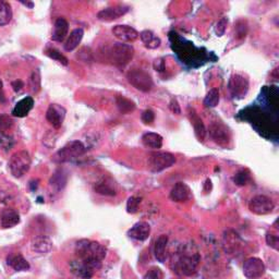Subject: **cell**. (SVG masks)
<instances>
[{
    "label": "cell",
    "instance_id": "d4e9b609",
    "mask_svg": "<svg viewBox=\"0 0 279 279\" xmlns=\"http://www.w3.org/2000/svg\"><path fill=\"white\" fill-rule=\"evenodd\" d=\"M84 36V31L83 29L79 28L73 30L72 32L70 33V35L68 36V39L65 43V49L67 51H72L75 50L77 47L80 45V43L82 41V39Z\"/></svg>",
    "mask_w": 279,
    "mask_h": 279
},
{
    "label": "cell",
    "instance_id": "44dd1931",
    "mask_svg": "<svg viewBox=\"0 0 279 279\" xmlns=\"http://www.w3.org/2000/svg\"><path fill=\"white\" fill-rule=\"evenodd\" d=\"M33 107H34V99L32 97H24L15 105L12 110V115L14 117L18 118L26 117L31 110L33 109Z\"/></svg>",
    "mask_w": 279,
    "mask_h": 279
},
{
    "label": "cell",
    "instance_id": "e0dca14e",
    "mask_svg": "<svg viewBox=\"0 0 279 279\" xmlns=\"http://www.w3.org/2000/svg\"><path fill=\"white\" fill-rule=\"evenodd\" d=\"M151 235V226L149 223L146 222H139L133 227H131L128 231V236L131 239L136 240V241H145L149 239Z\"/></svg>",
    "mask_w": 279,
    "mask_h": 279
},
{
    "label": "cell",
    "instance_id": "d6a6232c",
    "mask_svg": "<svg viewBox=\"0 0 279 279\" xmlns=\"http://www.w3.org/2000/svg\"><path fill=\"white\" fill-rule=\"evenodd\" d=\"M233 180L235 182V184L239 187H244L247 184V182H250L251 180V176H250V171L243 169L240 170L239 172H237L236 175L234 176Z\"/></svg>",
    "mask_w": 279,
    "mask_h": 279
},
{
    "label": "cell",
    "instance_id": "f1b7e54d",
    "mask_svg": "<svg viewBox=\"0 0 279 279\" xmlns=\"http://www.w3.org/2000/svg\"><path fill=\"white\" fill-rule=\"evenodd\" d=\"M67 179H68L67 173L65 172V170L58 169L50 178L49 183H50V186L55 189V190L60 191L66 187Z\"/></svg>",
    "mask_w": 279,
    "mask_h": 279
},
{
    "label": "cell",
    "instance_id": "836d02e7",
    "mask_svg": "<svg viewBox=\"0 0 279 279\" xmlns=\"http://www.w3.org/2000/svg\"><path fill=\"white\" fill-rule=\"evenodd\" d=\"M14 145V140L12 136L6 134L4 132H0V151L9 152Z\"/></svg>",
    "mask_w": 279,
    "mask_h": 279
},
{
    "label": "cell",
    "instance_id": "5bb4252c",
    "mask_svg": "<svg viewBox=\"0 0 279 279\" xmlns=\"http://www.w3.org/2000/svg\"><path fill=\"white\" fill-rule=\"evenodd\" d=\"M128 11L129 7L119 4V6L109 7L101 10V11L97 13V19L99 21H104V22H110V21L117 20L120 17H122V15H124Z\"/></svg>",
    "mask_w": 279,
    "mask_h": 279
},
{
    "label": "cell",
    "instance_id": "f6af8a7d",
    "mask_svg": "<svg viewBox=\"0 0 279 279\" xmlns=\"http://www.w3.org/2000/svg\"><path fill=\"white\" fill-rule=\"evenodd\" d=\"M23 86H24V83L22 81L17 80V81L12 82V87L14 89V92H20Z\"/></svg>",
    "mask_w": 279,
    "mask_h": 279
},
{
    "label": "cell",
    "instance_id": "74e56055",
    "mask_svg": "<svg viewBox=\"0 0 279 279\" xmlns=\"http://www.w3.org/2000/svg\"><path fill=\"white\" fill-rule=\"evenodd\" d=\"M143 279H164V273H162L159 267H151L145 273Z\"/></svg>",
    "mask_w": 279,
    "mask_h": 279
},
{
    "label": "cell",
    "instance_id": "83f0119b",
    "mask_svg": "<svg viewBox=\"0 0 279 279\" xmlns=\"http://www.w3.org/2000/svg\"><path fill=\"white\" fill-rule=\"evenodd\" d=\"M190 117H191V121L193 123V128H194V132H196V135L199 141H204L205 136H206V128L203 123L202 119L199 117V116L196 113H190Z\"/></svg>",
    "mask_w": 279,
    "mask_h": 279
},
{
    "label": "cell",
    "instance_id": "7c38bea8",
    "mask_svg": "<svg viewBox=\"0 0 279 279\" xmlns=\"http://www.w3.org/2000/svg\"><path fill=\"white\" fill-rule=\"evenodd\" d=\"M70 271L73 275L81 279H91L95 273V268L80 259L70 262Z\"/></svg>",
    "mask_w": 279,
    "mask_h": 279
},
{
    "label": "cell",
    "instance_id": "b9f144b4",
    "mask_svg": "<svg viewBox=\"0 0 279 279\" xmlns=\"http://www.w3.org/2000/svg\"><path fill=\"white\" fill-rule=\"evenodd\" d=\"M142 121L145 124H152L153 122H154V120H155V114L153 110L151 109H146L143 112V114H142Z\"/></svg>",
    "mask_w": 279,
    "mask_h": 279
},
{
    "label": "cell",
    "instance_id": "277c9868",
    "mask_svg": "<svg viewBox=\"0 0 279 279\" xmlns=\"http://www.w3.org/2000/svg\"><path fill=\"white\" fill-rule=\"evenodd\" d=\"M85 152L86 147L81 141H71L56 153L54 156V161L59 162V164L73 161L85 154Z\"/></svg>",
    "mask_w": 279,
    "mask_h": 279
},
{
    "label": "cell",
    "instance_id": "9c48e42d",
    "mask_svg": "<svg viewBox=\"0 0 279 279\" xmlns=\"http://www.w3.org/2000/svg\"><path fill=\"white\" fill-rule=\"evenodd\" d=\"M266 272V266L259 257H250L243 264V274L247 279H260Z\"/></svg>",
    "mask_w": 279,
    "mask_h": 279
},
{
    "label": "cell",
    "instance_id": "4dcf8cb0",
    "mask_svg": "<svg viewBox=\"0 0 279 279\" xmlns=\"http://www.w3.org/2000/svg\"><path fill=\"white\" fill-rule=\"evenodd\" d=\"M116 103H117V106L119 112L123 115H127L132 113L135 109V105L133 102H131L130 99L125 98L123 96H117L116 98Z\"/></svg>",
    "mask_w": 279,
    "mask_h": 279
},
{
    "label": "cell",
    "instance_id": "f546056e",
    "mask_svg": "<svg viewBox=\"0 0 279 279\" xmlns=\"http://www.w3.org/2000/svg\"><path fill=\"white\" fill-rule=\"evenodd\" d=\"M12 19L11 6L6 1H0V26L7 25Z\"/></svg>",
    "mask_w": 279,
    "mask_h": 279
},
{
    "label": "cell",
    "instance_id": "4316f807",
    "mask_svg": "<svg viewBox=\"0 0 279 279\" xmlns=\"http://www.w3.org/2000/svg\"><path fill=\"white\" fill-rule=\"evenodd\" d=\"M140 38L142 41H143L144 46L149 49L159 48L161 44L160 39L157 38V36L152 32V31H149V30L142 31V32L140 33Z\"/></svg>",
    "mask_w": 279,
    "mask_h": 279
},
{
    "label": "cell",
    "instance_id": "1f68e13d",
    "mask_svg": "<svg viewBox=\"0 0 279 279\" xmlns=\"http://www.w3.org/2000/svg\"><path fill=\"white\" fill-rule=\"evenodd\" d=\"M219 91L217 88H212L210 91L206 94V96H205L203 104L205 107L207 108H214L218 105L219 103Z\"/></svg>",
    "mask_w": 279,
    "mask_h": 279
},
{
    "label": "cell",
    "instance_id": "5b68a950",
    "mask_svg": "<svg viewBox=\"0 0 279 279\" xmlns=\"http://www.w3.org/2000/svg\"><path fill=\"white\" fill-rule=\"evenodd\" d=\"M31 164H32V159H31L29 152L19 151L14 153L10 159L9 169L13 177L21 178L30 170Z\"/></svg>",
    "mask_w": 279,
    "mask_h": 279
},
{
    "label": "cell",
    "instance_id": "6da1fadb",
    "mask_svg": "<svg viewBox=\"0 0 279 279\" xmlns=\"http://www.w3.org/2000/svg\"><path fill=\"white\" fill-rule=\"evenodd\" d=\"M77 259H80L93 266L97 271L101 268L103 260L106 257L107 250L99 242L82 239L76 244Z\"/></svg>",
    "mask_w": 279,
    "mask_h": 279
},
{
    "label": "cell",
    "instance_id": "7a4b0ae2",
    "mask_svg": "<svg viewBox=\"0 0 279 279\" xmlns=\"http://www.w3.org/2000/svg\"><path fill=\"white\" fill-rule=\"evenodd\" d=\"M178 253L179 257L176 262L177 270L180 271L184 276L194 275L199 264V260H201L196 244H184Z\"/></svg>",
    "mask_w": 279,
    "mask_h": 279
},
{
    "label": "cell",
    "instance_id": "ffe728a7",
    "mask_svg": "<svg viewBox=\"0 0 279 279\" xmlns=\"http://www.w3.org/2000/svg\"><path fill=\"white\" fill-rule=\"evenodd\" d=\"M68 33H69V24H68L67 20L64 18H58L55 22L51 40L58 41V43H61V41L66 40Z\"/></svg>",
    "mask_w": 279,
    "mask_h": 279
},
{
    "label": "cell",
    "instance_id": "7402d4cb",
    "mask_svg": "<svg viewBox=\"0 0 279 279\" xmlns=\"http://www.w3.org/2000/svg\"><path fill=\"white\" fill-rule=\"evenodd\" d=\"M7 264L17 272L29 271L31 266L24 256L20 253H12L7 256Z\"/></svg>",
    "mask_w": 279,
    "mask_h": 279
},
{
    "label": "cell",
    "instance_id": "3957f363",
    "mask_svg": "<svg viewBox=\"0 0 279 279\" xmlns=\"http://www.w3.org/2000/svg\"><path fill=\"white\" fill-rule=\"evenodd\" d=\"M133 47L124 43H115L106 49V56L113 65L122 68L133 58Z\"/></svg>",
    "mask_w": 279,
    "mask_h": 279
},
{
    "label": "cell",
    "instance_id": "603a6c76",
    "mask_svg": "<svg viewBox=\"0 0 279 279\" xmlns=\"http://www.w3.org/2000/svg\"><path fill=\"white\" fill-rule=\"evenodd\" d=\"M167 245H168V237L166 235L159 236L155 241L154 255L156 257V260L160 263H165L167 260Z\"/></svg>",
    "mask_w": 279,
    "mask_h": 279
},
{
    "label": "cell",
    "instance_id": "52a82bcc",
    "mask_svg": "<svg viewBox=\"0 0 279 279\" xmlns=\"http://www.w3.org/2000/svg\"><path fill=\"white\" fill-rule=\"evenodd\" d=\"M127 78L131 85H133L136 89H139L141 92L144 93L150 92L152 91L153 86H154L152 77L144 70H140V69L131 70L128 72Z\"/></svg>",
    "mask_w": 279,
    "mask_h": 279
},
{
    "label": "cell",
    "instance_id": "d590c367",
    "mask_svg": "<svg viewBox=\"0 0 279 279\" xmlns=\"http://www.w3.org/2000/svg\"><path fill=\"white\" fill-rule=\"evenodd\" d=\"M46 55L48 56L49 58H51V59H54L56 61L59 62V64L61 65H64V66H68V59L67 58L61 54L60 51H58L57 49H54V48H50V49H47L46 50Z\"/></svg>",
    "mask_w": 279,
    "mask_h": 279
},
{
    "label": "cell",
    "instance_id": "d6986e66",
    "mask_svg": "<svg viewBox=\"0 0 279 279\" xmlns=\"http://www.w3.org/2000/svg\"><path fill=\"white\" fill-rule=\"evenodd\" d=\"M20 223V215L13 208H4L0 214V224L2 228H12Z\"/></svg>",
    "mask_w": 279,
    "mask_h": 279
},
{
    "label": "cell",
    "instance_id": "ee69618b",
    "mask_svg": "<svg viewBox=\"0 0 279 279\" xmlns=\"http://www.w3.org/2000/svg\"><path fill=\"white\" fill-rule=\"evenodd\" d=\"M154 68H155V69H156L157 71H159V72L164 71V70H165V62L162 61L161 59L156 60V61L154 62Z\"/></svg>",
    "mask_w": 279,
    "mask_h": 279
},
{
    "label": "cell",
    "instance_id": "8fae6325",
    "mask_svg": "<svg viewBox=\"0 0 279 279\" xmlns=\"http://www.w3.org/2000/svg\"><path fill=\"white\" fill-rule=\"evenodd\" d=\"M66 109L58 104H51L47 109L46 119L55 129H60L66 118Z\"/></svg>",
    "mask_w": 279,
    "mask_h": 279
},
{
    "label": "cell",
    "instance_id": "ac0fdd59",
    "mask_svg": "<svg viewBox=\"0 0 279 279\" xmlns=\"http://www.w3.org/2000/svg\"><path fill=\"white\" fill-rule=\"evenodd\" d=\"M191 197V191L186 183L177 182L170 192V199L177 203H182L188 201Z\"/></svg>",
    "mask_w": 279,
    "mask_h": 279
},
{
    "label": "cell",
    "instance_id": "cb8c5ba5",
    "mask_svg": "<svg viewBox=\"0 0 279 279\" xmlns=\"http://www.w3.org/2000/svg\"><path fill=\"white\" fill-rule=\"evenodd\" d=\"M142 143L147 149L159 150L162 146V136L155 132H146L142 135Z\"/></svg>",
    "mask_w": 279,
    "mask_h": 279
},
{
    "label": "cell",
    "instance_id": "bcb514c9",
    "mask_svg": "<svg viewBox=\"0 0 279 279\" xmlns=\"http://www.w3.org/2000/svg\"><path fill=\"white\" fill-rule=\"evenodd\" d=\"M0 97H3V92H2V82L0 80Z\"/></svg>",
    "mask_w": 279,
    "mask_h": 279
},
{
    "label": "cell",
    "instance_id": "484cf974",
    "mask_svg": "<svg viewBox=\"0 0 279 279\" xmlns=\"http://www.w3.org/2000/svg\"><path fill=\"white\" fill-rule=\"evenodd\" d=\"M95 191L98 194H102V196H106V197H114L117 194V190H116L115 184L113 181L108 180V179L104 178L102 179L101 181H98L95 184Z\"/></svg>",
    "mask_w": 279,
    "mask_h": 279
},
{
    "label": "cell",
    "instance_id": "60d3db41",
    "mask_svg": "<svg viewBox=\"0 0 279 279\" xmlns=\"http://www.w3.org/2000/svg\"><path fill=\"white\" fill-rule=\"evenodd\" d=\"M265 239H266V243L268 244V246H271L272 249L276 250V251L279 250V238L277 235L267 234Z\"/></svg>",
    "mask_w": 279,
    "mask_h": 279
},
{
    "label": "cell",
    "instance_id": "ba28073f",
    "mask_svg": "<svg viewBox=\"0 0 279 279\" xmlns=\"http://www.w3.org/2000/svg\"><path fill=\"white\" fill-rule=\"evenodd\" d=\"M274 208H275V203L266 196H255L251 199L249 203V209L255 215L271 214Z\"/></svg>",
    "mask_w": 279,
    "mask_h": 279
},
{
    "label": "cell",
    "instance_id": "2e32d148",
    "mask_svg": "<svg viewBox=\"0 0 279 279\" xmlns=\"http://www.w3.org/2000/svg\"><path fill=\"white\" fill-rule=\"evenodd\" d=\"M52 249V241L50 240L49 237L47 236H36L31 241V250H32L34 253L44 255L49 253Z\"/></svg>",
    "mask_w": 279,
    "mask_h": 279
},
{
    "label": "cell",
    "instance_id": "9a60e30c",
    "mask_svg": "<svg viewBox=\"0 0 279 279\" xmlns=\"http://www.w3.org/2000/svg\"><path fill=\"white\" fill-rule=\"evenodd\" d=\"M209 134L212 136L215 143H217L220 146H227L230 136L227 128L222 123H213L209 127Z\"/></svg>",
    "mask_w": 279,
    "mask_h": 279
},
{
    "label": "cell",
    "instance_id": "4fadbf2b",
    "mask_svg": "<svg viewBox=\"0 0 279 279\" xmlns=\"http://www.w3.org/2000/svg\"><path fill=\"white\" fill-rule=\"evenodd\" d=\"M113 34L116 39L122 41V43H131L138 40L140 33L129 25H116L113 29Z\"/></svg>",
    "mask_w": 279,
    "mask_h": 279
},
{
    "label": "cell",
    "instance_id": "8992f818",
    "mask_svg": "<svg viewBox=\"0 0 279 279\" xmlns=\"http://www.w3.org/2000/svg\"><path fill=\"white\" fill-rule=\"evenodd\" d=\"M176 164V157L168 152L152 153L149 159V168L152 172H160Z\"/></svg>",
    "mask_w": 279,
    "mask_h": 279
},
{
    "label": "cell",
    "instance_id": "ab89813d",
    "mask_svg": "<svg viewBox=\"0 0 279 279\" xmlns=\"http://www.w3.org/2000/svg\"><path fill=\"white\" fill-rule=\"evenodd\" d=\"M227 24H228V19L227 18H222L217 23H216L215 26V33L217 36H223L226 32V29H227Z\"/></svg>",
    "mask_w": 279,
    "mask_h": 279
},
{
    "label": "cell",
    "instance_id": "f35d334b",
    "mask_svg": "<svg viewBox=\"0 0 279 279\" xmlns=\"http://www.w3.org/2000/svg\"><path fill=\"white\" fill-rule=\"evenodd\" d=\"M13 121L9 117V116L4 114H0V132H4L8 129L12 127Z\"/></svg>",
    "mask_w": 279,
    "mask_h": 279
},
{
    "label": "cell",
    "instance_id": "30bf717a",
    "mask_svg": "<svg viewBox=\"0 0 279 279\" xmlns=\"http://www.w3.org/2000/svg\"><path fill=\"white\" fill-rule=\"evenodd\" d=\"M229 91L234 98H244L249 91V81L241 75H234L228 83Z\"/></svg>",
    "mask_w": 279,
    "mask_h": 279
},
{
    "label": "cell",
    "instance_id": "8d00e7d4",
    "mask_svg": "<svg viewBox=\"0 0 279 279\" xmlns=\"http://www.w3.org/2000/svg\"><path fill=\"white\" fill-rule=\"evenodd\" d=\"M140 204H141V198L130 197L127 202V212L129 214H135L138 212Z\"/></svg>",
    "mask_w": 279,
    "mask_h": 279
},
{
    "label": "cell",
    "instance_id": "e575fe53",
    "mask_svg": "<svg viewBox=\"0 0 279 279\" xmlns=\"http://www.w3.org/2000/svg\"><path fill=\"white\" fill-rule=\"evenodd\" d=\"M40 69H35L30 78V86L34 93H38L40 89Z\"/></svg>",
    "mask_w": 279,
    "mask_h": 279
},
{
    "label": "cell",
    "instance_id": "7bdbcfd3",
    "mask_svg": "<svg viewBox=\"0 0 279 279\" xmlns=\"http://www.w3.org/2000/svg\"><path fill=\"white\" fill-rule=\"evenodd\" d=\"M169 109L171 110V113H173L175 115H180L181 114V108L180 105H179L178 101L176 98H172L170 103H169Z\"/></svg>",
    "mask_w": 279,
    "mask_h": 279
}]
</instances>
